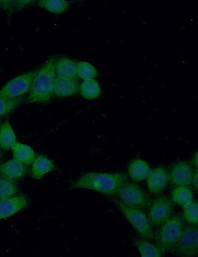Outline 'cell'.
Here are the masks:
<instances>
[{
	"label": "cell",
	"mask_w": 198,
	"mask_h": 257,
	"mask_svg": "<svg viewBox=\"0 0 198 257\" xmlns=\"http://www.w3.org/2000/svg\"><path fill=\"white\" fill-rule=\"evenodd\" d=\"M55 59L51 58L37 71L28 97V103H46L50 100L55 78Z\"/></svg>",
	"instance_id": "2"
},
{
	"label": "cell",
	"mask_w": 198,
	"mask_h": 257,
	"mask_svg": "<svg viewBox=\"0 0 198 257\" xmlns=\"http://www.w3.org/2000/svg\"><path fill=\"white\" fill-rule=\"evenodd\" d=\"M198 152H196V153L194 154V157L192 159V164L194 167H195L196 169L198 168Z\"/></svg>",
	"instance_id": "29"
},
{
	"label": "cell",
	"mask_w": 198,
	"mask_h": 257,
	"mask_svg": "<svg viewBox=\"0 0 198 257\" xmlns=\"http://www.w3.org/2000/svg\"><path fill=\"white\" fill-rule=\"evenodd\" d=\"M28 204L24 196H14L0 200V219L8 217L24 209Z\"/></svg>",
	"instance_id": "11"
},
{
	"label": "cell",
	"mask_w": 198,
	"mask_h": 257,
	"mask_svg": "<svg viewBox=\"0 0 198 257\" xmlns=\"http://www.w3.org/2000/svg\"><path fill=\"white\" fill-rule=\"evenodd\" d=\"M79 91L84 98L93 99L100 94L101 88L99 83L94 79L84 80L79 86Z\"/></svg>",
	"instance_id": "21"
},
{
	"label": "cell",
	"mask_w": 198,
	"mask_h": 257,
	"mask_svg": "<svg viewBox=\"0 0 198 257\" xmlns=\"http://www.w3.org/2000/svg\"><path fill=\"white\" fill-rule=\"evenodd\" d=\"M113 201L141 237L147 240L154 239L151 225L141 209L126 206L117 199H113Z\"/></svg>",
	"instance_id": "4"
},
{
	"label": "cell",
	"mask_w": 198,
	"mask_h": 257,
	"mask_svg": "<svg viewBox=\"0 0 198 257\" xmlns=\"http://www.w3.org/2000/svg\"><path fill=\"white\" fill-rule=\"evenodd\" d=\"M78 77L84 80L94 79L98 75L95 68L88 62L79 61L77 62Z\"/></svg>",
	"instance_id": "26"
},
{
	"label": "cell",
	"mask_w": 198,
	"mask_h": 257,
	"mask_svg": "<svg viewBox=\"0 0 198 257\" xmlns=\"http://www.w3.org/2000/svg\"><path fill=\"white\" fill-rule=\"evenodd\" d=\"M18 192V187L12 180L0 176V200L14 197Z\"/></svg>",
	"instance_id": "23"
},
{
	"label": "cell",
	"mask_w": 198,
	"mask_h": 257,
	"mask_svg": "<svg viewBox=\"0 0 198 257\" xmlns=\"http://www.w3.org/2000/svg\"><path fill=\"white\" fill-rule=\"evenodd\" d=\"M38 4L52 13L61 14L67 9L69 3L63 0H41Z\"/></svg>",
	"instance_id": "22"
},
{
	"label": "cell",
	"mask_w": 198,
	"mask_h": 257,
	"mask_svg": "<svg viewBox=\"0 0 198 257\" xmlns=\"http://www.w3.org/2000/svg\"><path fill=\"white\" fill-rule=\"evenodd\" d=\"M149 208L148 218L150 224L159 226L171 216L174 203L170 197L163 195L151 201Z\"/></svg>",
	"instance_id": "7"
},
{
	"label": "cell",
	"mask_w": 198,
	"mask_h": 257,
	"mask_svg": "<svg viewBox=\"0 0 198 257\" xmlns=\"http://www.w3.org/2000/svg\"><path fill=\"white\" fill-rule=\"evenodd\" d=\"M150 170L148 163L140 159L132 160L128 168L129 175L135 182L146 179Z\"/></svg>",
	"instance_id": "15"
},
{
	"label": "cell",
	"mask_w": 198,
	"mask_h": 257,
	"mask_svg": "<svg viewBox=\"0 0 198 257\" xmlns=\"http://www.w3.org/2000/svg\"><path fill=\"white\" fill-rule=\"evenodd\" d=\"M194 170L189 162L181 161L172 167L169 174V181L174 186H189L191 185Z\"/></svg>",
	"instance_id": "9"
},
{
	"label": "cell",
	"mask_w": 198,
	"mask_h": 257,
	"mask_svg": "<svg viewBox=\"0 0 198 257\" xmlns=\"http://www.w3.org/2000/svg\"><path fill=\"white\" fill-rule=\"evenodd\" d=\"M117 194L120 201L128 207L144 209L149 207L151 198L136 183L127 181Z\"/></svg>",
	"instance_id": "5"
},
{
	"label": "cell",
	"mask_w": 198,
	"mask_h": 257,
	"mask_svg": "<svg viewBox=\"0 0 198 257\" xmlns=\"http://www.w3.org/2000/svg\"><path fill=\"white\" fill-rule=\"evenodd\" d=\"M198 171L197 169L194 170L192 178L191 184L193 185L194 189L197 191L198 189Z\"/></svg>",
	"instance_id": "28"
},
{
	"label": "cell",
	"mask_w": 198,
	"mask_h": 257,
	"mask_svg": "<svg viewBox=\"0 0 198 257\" xmlns=\"http://www.w3.org/2000/svg\"><path fill=\"white\" fill-rule=\"evenodd\" d=\"M56 169L51 160L44 156L38 155L33 163L32 176L35 179H40L46 173Z\"/></svg>",
	"instance_id": "18"
},
{
	"label": "cell",
	"mask_w": 198,
	"mask_h": 257,
	"mask_svg": "<svg viewBox=\"0 0 198 257\" xmlns=\"http://www.w3.org/2000/svg\"><path fill=\"white\" fill-rule=\"evenodd\" d=\"M170 198L174 203L183 206L193 200V194L189 186H177L171 191Z\"/></svg>",
	"instance_id": "20"
},
{
	"label": "cell",
	"mask_w": 198,
	"mask_h": 257,
	"mask_svg": "<svg viewBox=\"0 0 198 257\" xmlns=\"http://www.w3.org/2000/svg\"><path fill=\"white\" fill-rule=\"evenodd\" d=\"M55 72L57 77L77 79V62L66 57H60L55 60Z\"/></svg>",
	"instance_id": "13"
},
{
	"label": "cell",
	"mask_w": 198,
	"mask_h": 257,
	"mask_svg": "<svg viewBox=\"0 0 198 257\" xmlns=\"http://www.w3.org/2000/svg\"><path fill=\"white\" fill-rule=\"evenodd\" d=\"M79 88L77 79L56 77L53 82L52 94L57 97H67L77 93Z\"/></svg>",
	"instance_id": "12"
},
{
	"label": "cell",
	"mask_w": 198,
	"mask_h": 257,
	"mask_svg": "<svg viewBox=\"0 0 198 257\" xmlns=\"http://www.w3.org/2000/svg\"><path fill=\"white\" fill-rule=\"evenodd\" d=\"M183 207V216L190 224L198 225V205L197 202L192 200Z\"/></svg>",
	"instance_id": "25"
},
{
	"label": "cell",
	"mask_w": 198,
	"mask_h": 257,
	"mask_svg": "<svg viewBox=\"0 0 198 257\" xmlns=\"http://www.w3.org/2000/svg\"><path fill=\"white\" fill-rule=\"evenodd\" d=\"M23 101L22 97L15 98L0 97V117L12 112Z\"/></svg>",
	"instance_id": "24"
},
{
	"label": "cell",
	"mask_w": 198,
	"mask_h": 257,
	"mask_svg": "<svg viewBox=\"0 0 198 257\" xmlns=\"http://www.w3.org/2000/svg\"><path fill=\"white\" fill-rule=\"evenodd\" d=\"M148 190L153 194L161 193L169 181V174L163 166H158L150 170L147 178Z\"/></svg>",
	"instance_id": "10"
},
{
	"label": "cell",
	"mask_w": 198,
	"mask_h": 257,
	"mask_svg": "<svg viewBox=\"0 0 198 257\" xmlns=\"http://www.w3.org/2000/svg\"><path fill=\"white\" fill-rule=\"evenodd\" d=\"M38 71L21 74L6 83L0 90V97H20L30 91Z\"/></svg>",
	"instance_id": "8"
},
{
	"label": "cell",
	"mask_w": 198,
	"mask_h": 257,
	"mask_svg": "<svg viewBox=\"0 0 198 257\" xmlns=\"http://www.w3.org/2000/svg\"><path fill=\"white\" fill-rule=\"evenodd\" d=\"M16 137L8 121L5 122L0 128V147L4 150L12 149L16 143Z\"/></svg>",
	"instance_id": "19"
},
{
	"label": "cell",
	"mask_w": 198,
	"mask_h": 257,
	"mask_svg": "<svg viewBox=\"0 0 198 257\" xmlns=\"http://www.w3.org/2000/svg\"><path fill=\"white\" fill-rule=\"evenodd\" d=\"M184 221L178 214L171 216L159 226L154 234L156 245L164 254L171 251L179 238L184 227Z\"/></svg>",
	"instance_id": "3"
},
{
	"label": "cell",
	"mask_w": 198,
	"mask_h": 257,
	"mask_svg": "<svg viewBox=\"0 0 198 257\" xmlns=\"http://www.w3.org/2000/svg\"><path fill=\"white\" fill-rule=\"evenodd\" d=\"M34 0H0V7L8 13L22 9L34 2Z\"/></svg>",
	"instance_id": "27"
},
{
	"label": "cell",
	"mask_w": 198,
	"mask_h": 257,
	"mask_svg": "<svg viewBox=\"0 0 198 257\" xmlns=\"http://www.w3.org/2000/svg\"><path fill=\"white\" fill-rule=\"evenodd\" d=\"M171 251L181 257H195L198 254V225L185 226Z\"/></svg>",
	"instance_id": "6"
},
{
	"label": "cell",
	"mask_w": 198,
	"mask_h": 257,
	"mask_svg": "<svg viewBox=\"0 0 198 257\" xmlns=\"http://www.w3.org/2000/svg\"><path fill=\"white\" fill-rule=\"evenodd\" d=\"M128 181L123 172L103 173L91 172L80 177L72 188L92 190L107 196L117 194L120 188Z\"/></svg>",
	"instance_id": "1"
},
{
	"label": "cell",
	"mask_w": 198,
	"mask_h": 257,
	"mask_svg": "<svg viewBox=\"0 0 198 257\" xmlns=\"http://www.w3.org/2000/svg\"><path fill=\"white\" fill-rule=\"evenodd\" d=\"M134 244L142 257H161L164 255L156 245L142 237L135 239Z\"/></svg>",
	"instance_id": "16"
},
{
	"label": "cell",
	"mask_w": 198,
	"mask_h": 257,
	"mask_svg": "<svg viewBox=\"0 0 198 257\" xmlns=\"http://www.w3.org/2000/svg\"><path fill=\"white\" fill-rule=\"evenodd\" d=\"M25 172L24 164L14 159L0 164V176L12 180L22 177Z\"/></svg>",
	"instance_id": "14"
},
{
	"label": "cell",
	"mask_w": 198,
	"mask_h": 257,
	"mask_svg": "<svg viewBox=\"0 0 198 257\" xmlns=\"http://www.w3.org/2000/svg\"><path fill=\"white\" fill-rule=\"evenodd\" d=\"M11 149L14 159L22 164L31 165L34 162L35 152L28 145L16 142Z\"/></svg>",
	"instance_id": "17"
}]
</instances>
